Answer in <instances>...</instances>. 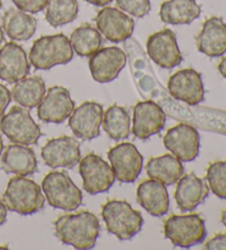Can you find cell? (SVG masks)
<instances>
[{"label": "cell", "mask_w": 226, "mask_h": 250, "mask_svg": "<svg viewBox=\"0 0 226 250\" xmlns=\"http://www.w3.org/2000/svg\"><path fill=\"white\" fill-rule=\"evenodd\" d=\"M55 236L64 245L85 250L92 249L96 245L101 225L96 215L86 212L63 215L54 223Z\"/></svg>", "instance_id": "cell-1"}, {"label": "cell", "mask_w": 226, "mask_h": 250, "mask_svg": "<svg viewBox=\"0 0 226 250\" xmlns=\"http://www.w3.org/2000/svg\"><path fill=\"white\" fill-rule=\"evenodd\" d=\"M2 201L7 209L20 215H32L45 208L41 187L25 176H15L8 182Z\"/></svg>", "instance_id": "cell-2"}, {"label": "cell", "mask_w": 226, "mask_h": 250, "mask_svg": "<svg viewBox=\"0 0 226 250\" xmlns=\"http://www.w3.org/2000/svg\"><path fill=\"white\" fill-rule=\"evenodd\" d=\"M73 59V49L68 38L63 33L45 36L33 42L29 60L36 70H50L64 65Z\"/></svg>", "instance_id": "cell-3"}, {"label": "cell", "mask_w": 226, "mask_h": 250, "mask_svg": "<svg viewBox=\"0 0 226 250\" xmlns=\"http://www.w3.org/2000/svg\"><path fill=\"white\" fill-rule=\"evenodd\" d=\"M102 217L108 232L119 240L134 238L143 225L141 213L134 209L126 201H108L102 208Z\"/></svg>", "instance_id": "cell-4"}, {"label": "cell", "mask_w": 226, "mask_h": 250, "mask_svg": "<svg viewBox=\"0 0 226 250\" xmlns=\"http://www.w3.org/2000/svg\"><path fill=\"white\" fill-rule=\"evenodd\" d=\"M42 189L50 206L65 212L77 209L83 201L81 189L65 172L53 171L47 173L42 181Z\"/></svg>", "instance_id": "cell-5"}, {"label": "cell", "mask_w": 226, "mask_h": 250, "mask_svg": "<svg viewBox=\"0 0 226 250\" xmlns=\"http://www.w3.org/2000/svg\"><path fill=\"white\" fill-rule=\"evenodd\" d=\"M164 237L180 248H191L202 244L206 238L204 219L199 214L173 215L163 226Z\"/></svg>", "instance_id": "cell-6"}, {"label": "cell", "mask_w": 226, "mask_h": 250, "mask_svg": "<svg viewBox=\"0 0 226 250\" xmlns=\"http://www.w3.org/2000/svg\"><path fill=\"white\" fill-rule=\"evenodd\" d=\"M0 130L14 144L32 146L42 136L39 125L24 107L14 106L0 120Z\"/></svg>", "instance_id": "cell-7"}, {"label": "cell", "mask_w": 226, "mask_h": 250, "mask_svg": "<svg viewBox=\"0 0 226 250\" xmlns=\"http://www.w3.org/2000/svg\"><path fill=\"white\" fill-rule=\"evenodd\" d=\"M79 171L83 179V188L90 195L107 192L116 179L112 167L95 153H90L82 159Z\"/></svg>", "instance_id": "cell-8"}, {"label": "cell", "mask_w": 226, "mask_h": 250, "mask_svg": "<svg viewBox=\"0 0 226 250\" xmlns=\"http://www.w3.org/2000/svg\"><path fill=\"white\" fill-rule=\"evenodd\" d=\"M163 145L180 161L191 162L200 152L199 131L191 125L179 124L167 131Z\"/></svg>", "instance_id": "cell-9"}, {"label": "cell", "mask_w": 226, "mask_h": 250, "mask_svg": "<svg viewBox=\"0 0 226 250\" xmlns=\"http://www.w3.org/2000/svg\"><path fill=\"white\" fill-rule=\"evenodd\" d=\"M115 178L121 183H134L142 170L143 158L136 146L124 142L108 151Z\"/></svg>", "instance_id": "cell-10"}, {"label": "cell", "mask_w": 226, "mask_h": 250, "mask_svg": "<svg viewBox=\"0 0 226 250\" xmlns=\"http://www.w3.org/2000/svg\"><path fill=\"white\" fill-rule=\"evenodd\" d=\"M147 53L149 58L161 68L171 70L180 65L182 54L177 43L176 34L170 29H163L148 38Z\"/></svg>", "instance_id": "cell-11"}, {"label": "cell", "mask_w": 226, "mask_h": 250, "mask_svg": "<svg viewBox=\"0 0 226 250\" xmlns=\"http://www.w3.org/2000/svg\"><path fill=\"white\" fill-rule=\"evenodd\" d=\"M168 89L173 98L189 106L201 104L205 94L202 76L193 68L176 72L168 81Z\"/></svg>", "instance_id": "cell-12"}, {"label": "cell", "mask_w": 226, "mask_h": 250, "mask_svg": "<svg viewBox=\"0 0 226 250\" xmlns=\"http://www.w3.org/2000/svg\"><path fill=\"white\" fill-rule=\"evenodd\" d=\"M103 117L104 109L101 104L85 102L73 110L68 119V127L79 139L92 140L101 135L99 128Z\"/></svg>", "instance_id": "cell-13"}, {"label": "cell", "mask_w": 226, "mask_h": 250, "mask_svg": "<svg viewBox=\"0 0 226 250\" xmlns=\"http://www.w3.org/2000/svg\"><path fill=\"white\" fill-rule=\"evenodd\" d=\"M127 58L117 46H107L90 55L89 66L93 79L98 83H110L117 79L125 67Z\"/></svg>", "instance_id": "cell-14"}, {"label": "cell", "mask_w": 226, "mask_h": 250, "mask_svg": "<svg viewBox=\"0 0 226 250\" xmlns=\"http://www.w3.org/2000/svg\"><path fill=\"white\" fill-rule=\"evenodd\" d=\"M41 157L52 169H73L81 160L80 144L72 137H59L46 142L41 150Z\"/></svg>", "instance_id": "cell-15"}, {"label": "cell", "mask_w": 226, "mask_h": 250, "mask_svg": "<svg viewBox=\"0 0 226 250\" xmlns=\"http://www.w3.org/2000/svg\"><path fill=\"white\" fill-rule=\"evenodd\" d=\"M74 104L68 89L53 86L38 105V117L47 124H62L73 113Z\"/></svg>", "instance_id": "cell-16"}, {"label": "cell", "mask_w": 226, "mask_h": 250, "mask_svg": "<svg viewBox=\"0 0 226 250\" xmlns=\"http://www.w3.org/2000/svg\"><path fill=\"white\" fill-rule=\"evenodd\" d=\"M166 120V113L155 102H139L134 108L132 131L136 138L147 140L162 130Z\"/></svg>", "instance_id": "cell-17"}, {"label": "cell", "mask_w": 226, "mask_h": 250, "mask_svg": "<svg viewBox=\"0 0 226 250\" xmlns=\"http://www.w3.org/2000/svg\"><path fill=\"white\" fill-rule=\"evenodd\" d=\"M97 30L108 41L124 42L132 37L135 21L123 11L113 7L103 8L95 18Z\"/></svg>", "instance_id": "cell-18"}, {"label": "cell", "mask_w": 226, "mask_h": 250, "mask_svg": "<svg viewBox=\"0 0 226 250\" xmlns=\"http://www.w3.org/2000/svg\"><path fill=\"white\" fill-rule=\"evenodd\" d=\"M30 64L23 46L8 42L0 49V80L15 84L27 77Z\"/></svg>", "instance_id": "cell-19"}, {"label": "cell", "mask_w": 226, "mask_h": 250, "mask_svg": "<svg viewBox=\"0 0 226 250\" xmlns=\"http://www.w3.org/2000/svg\"><path fill=\"white\" fill-rule=\"evenodd\" d=\"M208 193L210 188L205 181L190 173L178 180L175 198L181 212H192L205 201Z\"/></svg>", "instance_id": "cell-20"}, {"label": "cell", "mask_w": 226, "mask_h": 250, "mask_svg": "<svg viewBox=\"0 0 226 250\" xmlns=\"http://www.w3.org/2000/svg\"><path fill=\"white\" fill-rule=\"evenodd\" d=\"M200 52L210 58H219L226 53V23L221 17H211L203 23L197 37Z\"/></svg>", "instance_id": "cell-21"}, {"label": "cell", "mask_w": 226, "mask_h": 250, "mask_svg": "<svg viewBox=\"0 0 226 250\" xmlns=\"http://www.w3.org/2000/svg\"><path fill=\"white\" fill-rule=\"evenodd\" d=\"M137 201L143 209L155 217H161L169 210V194L166 185L156 180L143 181L137 188Z\"/></svg>", "instance_id": "cell-22"}, {"label": "cell", "mask_w": 226, "mask_h": 250, "mask_svg": "<svg viewBox=\"0 0 226 250\" xmlns=\"http://www.w3.org/2000/svg\"><path fill=\"white\" fill-rule=\"evenodd\" d=\"M1 167L7 173L28 176L38 170V161L31 148L23 145L8 146L1 157Z\"/></svg>", "instance_id": "cell-23"}, {"label": "cell", "mask_w": 226, "mask_h": 250, "mask_svg": "<svg viewBox=\"0 0 226 250\" xmlns=\"http://www.w3.org/2000/svg\"><path fill=\"white\" fill-rule=\"evenodd\" d=\"M201 15L197 0H168L161 3L159 16L164 23L190 24Z\"/></svg>", "instance_id": "cell-24"}, {"label": "cell", "mask_w": 226, "mask_h": 250, "mask_svg": "<svg viewBox=\"0 0 226 250\" xmlns=\"http://www.w3.org/2000/svg\"><path fill=\"white\" fill-rule=\"evenodd\" d=\"M147 174L150 179L159 181L164 185H172L178 182L184 172L182 162L173 154L151 158L146 166Z\"/></svg>", "instance_id": "cell-25"}, {"label": "cell", "mask_w": 226, "mask_h": 250, "mask_svg": "<svg viewBox=\"0 0 226 250\" xmlns=\"http://www.w3.org/2000/svg\"><path fill=\"white\" fill-rule=\"evenodd\" d=\"M38 21L33 16L19 9L7 10L2 16V29L14 41H27L33 37Z\"/></svg>", "instance_id": "cell-26"}, {"label": "cell", "mask_w": 226, "mask_h": 250, "mask_svg": "<svg viewBox=\"0 0 226 250\" xmlns=\"http://www.w3.org/2000/svg\"><path fill=\"white\" fill-rule=\"evenodd\" d=\"M45 83L40 76L24 77L15 83L11 90L14 101L24 108H34L45 97Z\"/></svg>", "instance_id": "cell-27"}, {"label": "cell", "mask_w": 226, "mask_h": 250, "mask_svg": "<svg viewBox=\"0 0 226 250\" xmlns=\"http://www.w3.org/2000/svg\"><path fill=\"white\" fill-rule=\"evenodd\" d=\"M73 51L80 57H90L101 49L103 38L98 30L89 23L77 27L69 38Z\"/></svg>", "instance_id": "cell-28"}, {"label": "cell", "mask_w": 226, "mask_h": 250, "mask_svg": "<svg viewBox=\"0 0 226 250\" xmlns=\"http://www.w3.org/2000/svg\"><path fill=\"white\" fill-rule=\"evenodd\" d=\"M102 124L108 137L115 141L127 139L130 135V116L124 107L111 106L104 115Z\"/></svg>", "instance_id": "cell-29"}, {"label": "cell", "mask_w": 226, "mask_h": 250, "mask_svg": "<svg viewBox=\"0 0 226 250\" xmlns=\"http://www.w3.org/2000/svg\"><path fill=\"white\" fill-rule=\"evenodd\" d=\"M45 8V19L54 28L73 22L79 15L77 0H47Z\"/></svg>", "instance_id": "cell-30"}, {"label": "cell", "mask_w": 226, "mask_h": 250, "mask_svg": "<svg viewBox=\"0 0 226 250\" xmlns=\"http://www.w3.org/2000/svg\"><path fill=\"white\" fill-rule=\"evenodd\" d=\"M197 120L200 126L208 131H214L226 136V111L212 108L198 110Z\"/></svg>", "instance_id": "cell-31"}, {"label": "cell", "mask_w": 226, "mask_h": 250, "mask_svg": "<svg viewBox=\"0 0 226 250\" xmlns=\"http://www.w3.org/2000/svg\"><path fill=\"white\" fill-rule=\"evenodd\" d=\"M206 180L211 191L215 195L226 200V161H215L208 166Z\"/></svg>", "instance_id": "cell-32"}, {"label": "cell", "mask_w": 226, "mask_h": 250, "mask_svg": "<svg viewBox=\"0 0 226 250\" xmlns=\"http://www.w3.org/2000/svg\"><path fill=\"white\" fill-rule=\"evenodd\" d=\"M117 6L136 18H143L150 11V0H116Z\"/></svg>", "instance_id": "cell-33"}, {"label": "cell", "mask_w": 226, "mask_h": 250, "mask_svg": "<svg viewBox=\"0 0 226 250\" xmlns=\"http://www.w3.org/2000/svg\"><path fill=\"white\" fill-rule=\"evenodd\" d=\"M19 10L30 14H38L46 7L47 0H12Z\"/></svg>", "instance_id": "cell-34"}, {"label": "cell", "mask_w": 226, "mask_h": 250, "mask_svg": "<svg viewBox=\"0 0 226 250\" xmlns=\"http://www.w3.org/2000/svg\"><path fill=\"white\" fill-rule=\"evenodd\" d=\"M203 249L206 250H226V234H217L208 239Z\"/></svg>", "instance_id": "cell-35"}, {"label": "cell", "mask_w": 226, "mask_h": 250, "mask_svg": "<svg viewBox=\"0 0 226 250\" xmlns=\"http://www.w3.org/2000/svg\"><path fill=\"white\" fill-rule=\"evenodd\" d=\"M11 101V93L5 85L0 84V118L3 116V113L7 109L8 105Z\"/></svg>", "instance_id": "cell-36"}, {"label": "cell", "mask_w": 226, "mask_h": 250, "mask_svg": "<svg viewBox=\"0 0 226 250\" xmlns=\"http://www.w3.org/2000/svg\"><path fill=\"white\" fill-rule=\"evenodd\" d=\"M7 221V208L3 201L0 200V226L3 225Z\"/></svg>", "instance_id": "cell-37"}, {"label": "cell", "mask_w": 226, "mask_h": 250, "mask_svg": "<svg viewBox=\"0 0 226 250\" xmlns=\"http://www.w3.org/2000/svg\"><path fill=\"white\" fill-rule=\"evenodd\" d=\"M86 1L92 3V5L96 7H105L113 1V0H86Z\"/></svg>", "instance_id": "cell-38"}, {"label": "cell", "mask_w": 226, "mask_h": 250, "mask_svg": "<svg viewBox=\"0 0 226 250\" xmlns=\"http://www.w3.org/2000/svg\"><path fill=\"white\" fill-rule=\"evenodd\" d=\"M217 68H219V72L221 73V75L226 80V58L222 60L219 64V66H217Z\"/></svg>", "instance_id": "cell-39"}, {"label": "cell", "mask_w": 226, "mask_h": 250, "mask_svg": "<svg viewBox=\"0 0 226 250\" xmlns=\"http://www.w3.org/2000/svg\"><path fill=\"white\" fill-rule=\"evenodd\" d=\"M221 221L223 223V225L226 228V209H224L223 212H222V216H221Z\"/></svg>", "instance_id": "cell-40"}, {"label": "cell", "mask_w": 226, "mask_h": 250, "mask_svg": "<svg viewBox=\"0 0 226 250\" xmlns=\"http://www.w3.org/2000/svg\"><path fill=\"white\" fill-rule=\"evenodd\" d=\"M3 40H5V37H3V31H2V29L0 28V44L3 42Z\"/></svg>", "instance_id": "cell-41"}, {"label": "cell", "mask_w": 226, "mask_h": 250, "mask_svg": "<svg viewBox=\"0 0 226 250\" xmlns=\"http://www.w3.org/2000/svg\"><path fill=\"white\" fill-rule=\"evenodd\" d=\"M2 150H3V141H2L1 136H0V154L2 153Z\"/></svg>", "instance_id": "cell-42"}, {"label": "cell", "mask_w": 226, "mask_h": 250, "mask_svg": "<svg viewBox=\"0 0 226 250\" xmlns=\"http://www.w3.org/2000/svg\"><path fill=\"white\" fill-rule=\"evenodd\" d=\"M1 7H2V2H1V0H0V9H1Z\"/></svg>", "instance_id": "cell-43"}]
</instances>
